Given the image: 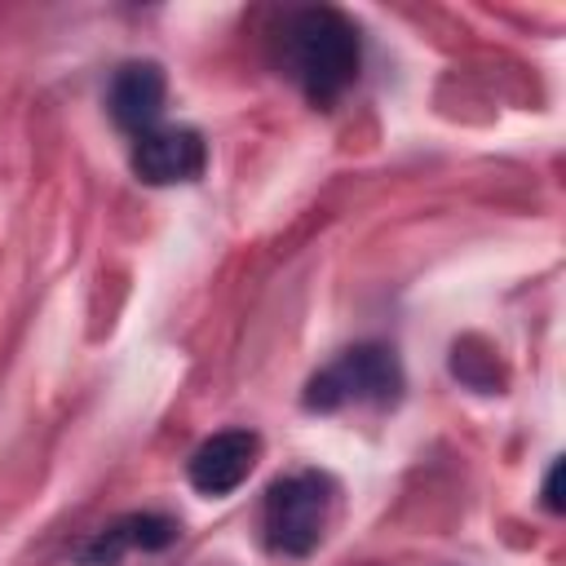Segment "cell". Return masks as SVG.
I'll return each instance as SVG.
<instances>
[{
	"instance_id": "cell-1",
	"label": "cell",
	"mask_w": 566,
	"mask_h": 566,
	"mask_svg": "<svg viewBox=\"0 0 566 566\" xmlns=\"http://www.w3.org/2000/svg\"><path fill=\"white\" fill-rule=\"evenodd\" d=\"M283 53H287L292 80L318 106L336 102L354 84L358 57H363L358 27L332 4H314V9L292 13L283 27Z\"/></svg>"
},
{
	"instance_id": "cell-2",
	"label": "cell",
	"mask_w": 566,
	"mask_h": 566,
	"mask_svg": "<svg viewBox=\"0 0 566 566\" xmlns=\"http://www.w3.org/2000/svg\"><path fill=\"white\" fill-rule=\"evenodd\" d=\"M336 504V482L318 469H296L270 482L265 504H261V531L265 548L279 557H310L332 522Z\"/></svg>"
},
{
	"instance_id": "cell-3",
	"label": "cell",
	"mask_w": 566,
	"mask_h": 566,
	"mask_svg": "<svg viewBox=\"0 0 566 566\" xmlns=\"http://www.w3.org/2000/svg\"><path fill=\"white\" fill-rule=\"evenodd\" d=\"M402 394V367L389 345H354L340 358H332L318 376L305 385V407L310 411H336L345 402H376L389 407Z\"/></svg>"
},
{
	"instance_id": "cell-4",
	"label": "cell",
	"mask_w": 566,
	"mask_h": 566,
	"mask_svg": "<svg viewBox=\"0 0 566 566\" xmlns=\"http://www.w3.org/2000/svg\"><path fill=\"white\" fill-rule=\"evenodd\" d=\"M261 455V438L252 429H221L212 438H203L186 464V478L199 495H230L248 482V473L256 469Z\"/></svg>"
},
{
	"instance_id": "cell-5",
	"label": "cell",
	"mask_w": 566,
	"mask_h": 566,
	"mask_svg": "<svg viewBox=\"0 0 566 566\" xmlns=\"http://www.w3.org/2000/svg\"><path fill=\"white\" fill-rule=\"evenodd\" d=\"M208 164V146L195 128H150L133 142V172L146 186H181L195 181Z\"/></svg>"
},
{
	"instance_id": "cell-6",
	"label": "cell",
	"mask_w": 566,
	"mask_h": 566,
	"mask_svg": "<svg viewBox=\"0 0 566 566\" xmlns=\"http://www.w3.org/2000/svg\"><path fill=\"white\" fill-rule=\"evenodd\" d=\"M164 93H168V80L159 71V62H124L106 88V111L119 128L142 137V133L159 128Z\"/></svg>"
},
{
	"instance_id": "cell-7",
	"label": "cell",
	"mask_w": 566,
	"mask_h": 566,
	"mask_svg": "<svg viewBox=\"0 0 566 566\" xmlns=\"http://www.w3.org/2000/svg\"><path fill=\"white\" fill-rule=\"evenodd\" d=\"M177 539V522L172 517H164V513H128V517H119L115 526H106L84 553H80V562L84 566H115L124 553H133V548H142V553H159V548H168Z\"/></svg>"
},
{
	"instance_id": "cell-8",
	"label": "cell",
	"mask_w": 566,
	"mask_h": 566,
	"mask_svg": "<svg viewBox=\"0 0 566 566\" xmlns=\"http://www.w3.org/2000/svg\"><path fill=\"white\" fill-rule=\"evenodd\" d=\"M544 509H548V513H562V460L548 464V478H544Z\"/></svg>"
}]
</instances>
